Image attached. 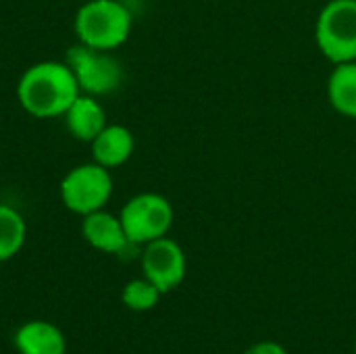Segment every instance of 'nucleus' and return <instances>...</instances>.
<instances>
[{
  "instance_id": "nucleus-8",
  "label": "nucleus",
  "mask_w": 356,
  "mask_h": 354,
  "mask_svg": "<svg viewBox=\"0 0 356 354\" xmlns=\"http://www.w3.org/2000/svg\"><path fill=\"white\" fill-rule=\"evenodd\" d=\"M81 236L94 250L104 255H123L129 246H134L127 240L119 215H113L106 209L81 217Z\"/></svg>"
},
{
  "instance_id": "nucleus-9",
  "label": "nucleus",
  "mask_w": 356,
  "mask_h": 354,
  "mask_svg": "<svg viewBox=\"0 0 356 354\" xmlns=\"http://www.w3.org/2000/svg\"><path fill=\"white\" fill-rule=\"evenodd\" d=\"M92 148V161L106 167V169H117L125 165L136 148V138L129 127L125 125H108L90 142Z\"/></svg>"
},
{
  "instance_id": "nucleus-15",
  "label": "nucleus",
  "mask_w": 356,
  "mask_h": 354,
  "mask_svg": "<svg viewBox=\"0 0 356 354\" xmlns=\"http://www.w3.org/2000/svg\"><path fill=\"white\" fill-rule=\"evenodd\" d=\"M244 354H290L280 342H257Z\"/></svg>"
},
{
  "instance_id": "nucleus-10",
  "label": "nucleus",
  "mask_w": 356,
  "mask_h": 354,
  "mask_svg": "<svg viewBox=\"0 0 356 354\" xmlns=\"http://www.w3.org/2000/svg\"><path fill=\"white\" fill-rule=\"evenodd\" d=\"M63 117H65V125L69 134L75 140L88 142V144L106 127V113L102 104L98 102L96 96H90L83 92L73 100V104L67 108Z\"/></svg>"
},
{
  "instance_id": "nucleus-11",
  "label": "nucleus",
  "mask_w": 356,
  "mask_h": 354,
  "mask_svg": "<svg viewBox=\"0 0 356 354\" xmlns=\"http://www.w3.org/2000/svg\"><path fill=\"white\" fill-rule=\"evenodd\" d=\"M19 354H65L67 340L63 332L48 321H27L15 334Z\"/></svg>"
},
{
  "instance_id": "nucleus-6",
  "label": "nucleus",
  "mask_w": 356,
  "mask_h": 354,
  "mask_svg": "<svg viewBox=\"0 0 356 354\" xmlns=\"http://www.w3.org/2000/svg\"><path fill=\"white\" fill-rule=\"evenodd\" d=\"M65 63L71 67L83 94L96 98L106 96L123 83V65L106 50H96L77 42L69 48Z\"/></svg>"
},
{
  "instance_id": "nucleus-5",
  "label": "nucleus",
  "mask_w": 356,
  "mask_h": 354,
  "mask_svg": "<svg viewBox=\"0 0 356 354\" xmlns=\"http://www.w3.org/2000/svg\"><path fill=\"white\" fill-rule=\"evenodd\" d=\"M119 219L127 234V240L134 246H144L152 240L165 238L173 227L175 211L169 198L156 192H142L131 196L121 213Z\"/></svg>"
},
{
  "instance_id": "nucleus-16",
  "label": "nucleus",
  "mask_w": 356,
  "mask_h": 354,
  "mask_svg": "<svg viewBox=\"0 0 356 354\" xmlns=\"http://www.w3.org/2000/svg\"><path fill=\"white\" fill-rule=\"evenodd\" d=\"M355 354H356V342H355Z\"/></svg>"
},
{
  "instance_id": "nucleus-4",
  "label": "nucleus",
  "mask_w": 356,
  "mask_h": 354,
  "mask_svg": "<svg viewBox=\"0 0 356 354\" xmlns=\"http://www.w3.org/2000/svg\"><path fill=\"white\" fill-rule=\"evenodd\" d=\"M113 175L111 169L98 163H83L65 173L58 184L60 202L67 211L86 217L108 204L113 196Z\"/></svg>"
},
{
  "instance_id": "nucleus-1",
  "label": "nucleus",
  "mask_w": 356,
  "mask_h": 354,
  "mask_svg": "<svg viewBox=\"0 0 356 354\" xmlns=\"http://www.w3.org/2000/svg\"><path fill=\"white\" fill-rule=\"evenodd\" d=\"M79 94V83L65 61L33 63L17 81V100L35 119L63 117Z\"/></svg>"
},
{
  "instance_id": "nucleus-12",
  "label": "nucleus",
  "mask_w": 356,
  "mask_h": 354,
  "mask_svg": "<svg viewBox=\"0 0 356 354\" xmlns=\"http://www.w3.org/2000/svg\"><path fill=\"white\" fill-rule=\"evenodd\" d=\"M327 98L336 113L356 119V61L334 65L327 79Z\"/></svg>"
},
{
  "instance_id": "nucleus-7",
  "label": "nucleus",
  "mask_w": 356,
  "mask_h": 354,
  "mask_svg": "<svg viewBox=\"0 0 356 354\" xmlns=\"http://www.w3.org/2000/svg\"><path fill=\"white\" fill-rule=\"evenodd\" d=\"M140 263L144 277L150 280L163 294L175 290L184 282L188 271L184 248L169 236L144 244Z\"/></svg>"
},
{
  "instance_id": "nucleus-3",
  "label": "nucleus",
  "mask_w": 356,
  "mask_h": 354,
  "mask_svg": "<svg viewBox=\"0 0 356 354\" xmlns=\"http://www.w3.org/2000/svg\"><path fill=\"white\" fill-rule=\"evenodd\" d=\"M319 52L332 63L356 61V0H327L315 21Z\"/></svg>"
},
{
  "instance_id": "nucleus-2",
  "label": "nucleus",
  "mask_w": 356,
  "mask_h": 354,
  "mask_svg": "<svg viewBox=\"0 0 356 354\" xmlns=\"http://www.w3.org/2000/svg\"><path fill=\"white\" fill-rule=\"evenodd\" d=\"M131 27V10L119 0H88L77 8L73 19L77 42L106 52L123 46Z\"/></svg>"
},
{
  "instance_id": "nucleus-14",
  "label": "nucleus",
  "mask_w": 356,
  "mask_h": 354,
  "mask_svg": "<svg viewBox=\"0 0 356 354\" xmlns=\"http://www.w3.org/2000/svg\"><path fill=\"white\" fill-rule=\"evenodd\" d=\"M161 296H163V292L146 277L127 282L123 286V292H121L123 305L129 311H136V313H146V311L154 309L159 305Z\"/></svg>"
},
{
  "instance_id": "nucleus-13",
  "label": "nucleus",
  "mask_w": 356,
  "mask_h": 354,
  "mask_svg": "<svg viewBox=\"0 0 356 354\" xmlns=\"http://www.w3.org/2000/svg\"><path fill=\"white\" fill-rule=\"evenodd\" d=\"M25 238L27 225L23 215L10 204H0V263L19 255Z\"/></svg>"
}]
</instances>
